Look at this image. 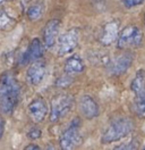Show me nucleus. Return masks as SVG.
I'll return each mask as SVG.
<instances>
[{
  "label": "nucleus",
  "mask_w": 145,
  "mask_h": 150,
  "mask_svg": "<svg viewBox=\"0 0 145 150\" xmlns=\"http://www.w3.org/2000/svg\"><path fill=\"white\" fill-rule=\"evenodd\" d=\"M84 71V63L82 60V58L77 55H72L69 57L66 63H65V72L66 74H69L74 76V75L81 74Z\"/></svg>",
  "instance_id": "4468645a"
},
{
  "label": "nucleus",
  "mask_w": 145,
  "mask_h": 150,
  "mask_svg": "<svg viewBox=\"0 0 145 150\" xmlns=\"http://www.w3.org/2000/svg\"><path fill=\"white\" fill-rule=\"evenodd\" d=\"M130 89L136 94L142 92L145 89V72L143 69H139L136 73L135 77H134V80L130 84Z\"/></svg>",
  "instance_id": "dca6fc26"
},
{
  "label": "nucleus",
  "mask_w": 145,
  "mask_h": 150,
  "mask_svg": "<svg viewBox=\"0 0 145 150\" xmlns=\"http://www.w3.org/2000/svg\"><path fill=\"white\" fill-rule=\"evenodd\" d=\"M80 110L86 118H94L99 115V106L90 96H84L80 101Z\"/></svg>",
  "instance_id": "ddd939ff"
},
{
  "label": "nucleus",
  "mask_w": 145,
  "mask_h": 150,
  "mask_svg": "<svg viewBox=\"0 0 145 150\" xmlns=\"http://www.w3.org/2000/svg\"><path fill=\"white\" fill-rule=\"evenodd\" d=\"M41 134H42V132L40 131L39 129L33 127V129H31V130L28 131V133H27V137H28L30 139H32V140H36V139L41 138Z\"/></svg>",
  "instance_id": "412c9836"
},
{
  "label": "nucleus",
  "mask_w": 145,
  "mask_h": 150,
  "mask_svg": "<svg viewBox=\"0 0 145 150\" xmlns=\"http://www.w3.org/2000/svg\"><path fill=\"white\" fill-rule=\"evenodd\" d=\"M80 40V30L78 28H70L66 31L63 34L59 37L57 42V51L59 56H63L66 54L72 52L78 45Z\"/></svg>",
  "instance_id": "39448f33"
},
{
  "label": "nucleus",
  "mask_w": 145,
  "mask_h": 150,
  "mask_svg": "<svg viewBox=\"0 0 145 150\" xmlns=\"http://www.w3.org/2000/svg\"><path fill=\"white\" fill-rule=\"evenodd\" d=\"M133 56L129 52H125L120 56L113 58L108 63V72L112 75H121L132 66Z\"/></svg>",
  "instance_id": "0eeeda50"
},
{
  "label": "nucleus",
  "mask_w": 145,
  "mask_h": 150,
  "mask_svg": "<svg viewBox=\"0 0 145 150\" xmlns=\"http://www.w3.org/2000/svg\"><path fill=\"white\" fill-rule=\"evenodd\" d=\"M134 109L139 117H145V89L142 92L136 94Z\"/></svg>",
  "instance_id": "f3484780"
},
{
  "label": "nucleus",
  "mask_w": 145,
  "mask_h": 150,
  "mask_svg": "<svg viewBox=\"0 0 145 150\" xmlns=\"http://www.w3.org/2000/svg\"><path fill=\"white\" fill-rule=\"evenodd\" d=\"M137 148V142H135L134 140L129 141V142H127V143H124V144H121V146H119L117 147V149H136Z\"/></svg>",
  "instance_id": "4be33fe9"
},
{
  "label": "nucleus",
  "mask_w": 145,
  "mask_h": 150,
  "mask_svg": "<svg viewBox=\"0 0 145 150\" xmlns=\"http://www.w3.org/2000/svg\"><path fill=\"white\" fill-rule=\"evenodd\" d=\"M143 34L142 31L135 25L126 26L117 39V47L119 49H126L128 47H138L142 43Z\"/></svg>",
  "instance_id": "20e7f679"
},
{
  "label": "nucleus",
  "mask_w": 145,
  "mask_h": 150,
  "mask_svg": "<svg viewBox=\"0 0 145 150\" xmlns=\"http://www.w3.org/2000/svg\"><path fill=\"white\" fill-rule=\"evenodd\" d=\"M134 129V124L129 118H117L111 123L106 130L103 137H102V142L103 143H111L116 141L121 140L122 138L127 137Z\"/></svg>",
  "instance_id": "f03ea898"
},
{
  "label": "nucleus",
  "mask_w": 145,
  "mask_h": 150,
  "mask_svg": "<svg viewBox=\"0 0 145 150\" xmlns=\"http://www.w3.org/2000/svg\"><path fill=\"white\" fill-rule=\"evenodd\" d=\"M45 72H46V66L43 60H34L32 62L31 66L28 67L26 73V80L28 83L32 85L40 84L43 79H44Z\"/></svg>",
  "instance_id": "6e6552de"
},
{
  "label": "nucleus",
  "mask_w": 145,
  "mask_h": 150,
  "mask_svg": "<svg viewBox=\"0 0 145 150\" xmlns=\"http://www.w3.org/2000/svg\"><path fill=\"white\" fill-rule=\"evenodd\" d=\"M42 54H43V49L41 41L39 39H33L20 58V65H26L28 63L40 59L42 57Z\"/></svg>",
  "instance_id": "9b49d317"
},
{
  "label": "nucleus",
  "mask_w": 145,
  "mask_h": 150,
  "mask_svg": "<svg viewBox=\"0 0 145 150\" xmlns=\"http://www.w3.org/2000/svg\"><path fill=\"white\" fill-rule=\"evenodd\" d=\"M60 30V21L59 19H50L43 31V41L46 48H51L54 46L56 40L59 34Z\"/></svg>",
  "instance_id": "f8f14e48"
},
{
  "label": "nucleus",
  "mask_w": 145,
  "mask_h": 150,
  "mask_svg": "<svg viewBox=\"0 0 145 150\" xmlns=\"http://www.w3.org/2000/svg\"><path fill=\"white\" fill-rule=\"evenodd\" d=\"M81 142V134H80V121H72L70 126L63 133L60 138V146L63 149L69 150L76 148Z\"/></svg>",
  "instance_id": "423d86ee"
},
{
  "label": "nucleus",
  "mask_w": 145,
  "mask_h": 150,
  "mask_svg": "<svg viewBox=\"0 0 145 150\" xmlns=\"http://www.w3.org/2000/svg\"><path fill=\"white\" fill-rule=\"evenodd\" d=\"M43 11H44V7L42 4H35V5H32L28 9H27V17L31 21H36V19L41 18L42 15H43Z\"/></svg>",
  "instance_id": "a211bd4d"
},
{
  "label": "nucleus",
  "mask_w": 145,
  "mask_h": 150,
  "mask_svg": "<svg viewBox=\"0 0 145 150\" xmlns=\"http://www.w3.org/2000/svg\"><path fill=\"white\" fill-rule=\"evenodd\" d=\"M72 106H74V98L70 94L61 93L53 97V99L51 100L50 121L53 123L60 121L72 110Z\"/></svg>",
  "instance_id": "7ed1b4c3"
},
{
  "label": "nucleus",
  "mask_w": 145,
  "mask_h": 150,
  "mask_svg": "<svg viewBox=\"0 0 145 150\" xmlns=\"http://www.w3.org/2000/svg\"><path fill=\"white\" fill-rule=\"evenodd\" d=\"M28 115L31 117V120L34 123L42 122L45 118L46 114H48V105L43 98H35L34 100H32L28 107Z\"/></svg>",
  "instance_id": "1a4fd4ad"
},
{
  "label": "nucleus",
  "mask_w": 145,
  "mask_h": 150,
  "mask_svg": "<svg viewBox=\"0 0 145 150\" xmlns=\"http://www.w3.org/2000/svg\"><path fill=\"white\" fill-rule=\"evenodd\" d=\"M25 149L26 150H37V149H40V147H39V146H35V144H30V146H27Z\"/></svg>",
  "instance_id": "b1692460"
},
{
  "label": "nucleus",
  "mask_w": 145,
  "mask_h": 150,
  "mask_svg": "<svg viewBox=\"0 0 145 150\" xmlns=\"http://www.w3.org/2000/svg\"><path fill=\"white\" fill-rule=\"evenodd\" d=\"M119 37V22L118 21H111L107 23L101 32L100 35V42L103 46H110L115 41H117Z\"/></svg>",
  "instance_id": "9d476101"
},
{
  "label": "nucleus",
  "mask_w": 145,
  "mask_h": 150,
  "mask_svg": "<svg viewBox=\"0 0 145 150\" xmlns=\"http://www.w3.org/2000/svg\"><path fill=\"white\" fill-rule=\"evenodd\" d=\"M72 75L66 74L65 76H63V77L58 79V81H57L56 84L58 85V86H60V88H66V86H68V85L72 83Z\"/></svg>",
  "instance_id": "6ab92c4d"
},
{
  "label": "nucleus",
  "mask_w": 145,
  "mask_h": 150,
  "mask_svg": "<svg viewBox=\"0 0 145 150\" xmlns=\"http://www.w3.org/2000/svg\"><path fill=\"white\" fill-rule=\"evenodd\" d=\"M8 1H10V0H0V6H1L2 4H6V2H8Z\"/></svg>",
  "instance_id": "393cba45"
},
{
  "label": "nucleus",
  "mask_w": 145,
  "mask_h": 150,
  "mask_svg": "<svg viewBox=\"0 0 145 150\" xmlns=\"http://www.w3.org/2000/svg\"><path fill=\"white\" fill-rule=\"evenodd\" d=\"M145 0H121V2L124 4V6L127 8H133L135 6H138L141 4H143Z\"/></svg>",
  "instance_id": "aec40b11"
},
{
  "label": "nucleus",
  "mask_w": 145,
  "mask_h": 150,
  "mask_svg": "<svg viewBox=\"0 0 145 150\" xmlns=\"http://www.w3.org/2000/svg\"><path fill=\"white\" fill-rule=\"evenodd\" d=\"M20 97V86L11 73L0 76V112L10 115L15 110Z\"/></svg>",
  "instance_id": "f257e3e1"
},
{
  "label": "nucleus",
  "mask_w": 145,
  "mask_h": 150,
  "mask_svg": "<svg viewBox=\"0 0 145 150\" xmlns=\"http://www.w3.org/2000/svg\"><path fill=\"white\" fill-rule=\"evenodd\" d=\"M4 132H5V120L0 116V140L4 135Z\"/></svg>",
  "instance_id": "5701e85b"
},
{
  "label": "nucleus",
  "mask_w": 145,
  "mask_h": 150,
  "mask_svg": "<svg viewBox=\"0 0 145 150\" xmlns=\"http://www.w3.org/2000/svg\"><path fill=\"white\" fill-rule=\"evenodd\" d=\"M16 19L14 18L6 9H0V31H10L15 28Z\"/></svg>",
  "instance_id": "2eb2a0df"
}]
</instances>
